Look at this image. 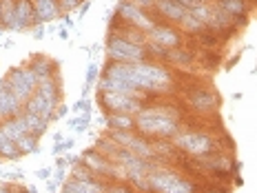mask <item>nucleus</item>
Returning <instances> with one entry per match:
<instances>
[{
    "mask_svg": "<svg viewBox=\"0 0 257 193\" xmlns=\"http://www.w3.org/2000/svg\"><path fill=\"white\" fill-rule=\"evenodd\" d=\"M34 12L38 20H51L58 14V3L56 0H36Z\"/></svg>",
    "mask_w": 257,
    "mask_h": 193,
    "instance_id": "f8f14e48",
    "label": "nucleus"
},
{
    "mask_svg": "<svg viewBox=\"0 0 257 193\" xmlns=\"http://www.w3.org/2000/svg\"><path fill=\"white\" fill-rule=\"evenodd\" d=\"M182 23L186 25V29H189V31H197V29H200V27H202L200 20H197L195 16H189V14H186L184 18H182Z\"/></svg>",
    "mask_w": 257,
    "mask_h": 193,
    "instance_id": "5701e85b",
    "label": "nucleus"
},
{
    "mask_svg": "<svg viewBox=\"0 0 257 193\" xmlns=\"http://www.w3.org/2000/svg\"><path fill=\"white\" fill-rule=\"evenodd\" d=\"M178 147H182L184 151H189L193 155H202L211 151V140L204 133H184V136L178 138Z\"/></svg>",
    "mask_w": 257,
    "mask_h": 193,
    "instance_id": "39448f33",
    "label": "nucleus"
},
{
    "mask_svg": "<svg viewBox=\"0 0 257 193\" xmlns=\"http://www.w3.org/2000/svg\"><path fill=\"white\" fill-rule=\"evenodd\" d=\"M113 138L120 144H124V147H128L136 155H140V158H144V155H151V147H149L144 140H140V138H136V136H128V133L124 131H115L113 133Z\"/></svg>",
    "mask_w": 257,
    "mask_h": 193,
    "instance_id": "0eeeda50",
    "label": "nucleus"
},
{
    "mask_svg": "<svg viewBox=\"0 0 257 193\" xmlns=\"http://www.w3.org/2000/svg\"><path fill=\"white\" fill-rule=\"evenodd\" d=\"M158 7L171 20H182L186 16V7L180 0H158Z\"/></svg>",
    "mask_w": 257,
    "mask_h": 193,
    "instance_id": "9d476101",
    "label": "nucleus"
},
{
    "mask_svg": "<svg viewBox=\"0 0 257 193\" xmlns=\"http://www.w3.org/2000/svg\"><path fill=\"white\" fill-rule=\"evenodd\" d=\"M120 14L124 16V18L128 20V23H133L136 27H140V29H147V31H153V20L149 18L147 14L142 12V9H138L136 5H128V3H124L120 7Z\"/></svg>",
    "mask_w": 257,
    "mask_h": 193,
    "instance_id": "423d86ee",
    "label": "nucleus"
},
{
    "mask_svg": "<svg viewBox=\"0 0 257 193\" xmlns=\"http://www.w3.org/2000/svg\"><path fill=\"white\" fill-rule=\"evenodd\" d=\"M140 3H142V5H149V3H151V0H140Z\"/></svg>",
    "mask_w": 257,
    "mask_h": 193,
    "instance_id": "473e14b6",
    "label": "nucleus"
},
{
    "mask_svg": "<svg viewBox=\"0 0 257 193\" xmlns=\"http://www.w3.org/2000/svg\"><path fill=\"white\" fill-rule=\"evenodd\" d=\"M95 76H98V67H95V62H91L89 69H87V84H84V93H87V89L91 87V84H93Z\"/></svg>",
    "mask_w": 257,
    "mask_h": 193,
    "instance_id": "b1692460",
    "label": "nucleus"
},
{
    "mask_svg": "<svg viewBox=\"0 0 257 193\" xmlns=\"http://www.w3.org/2000/svg\"><path fill=\"white\" fill-rule=\"evenodd\" d=\"M255 71H257V69H255Z\"/></svg>",
    "mask_w": 257,
    "mask_h": 193,
    "instance_id": "72a5a7b5",
    "label": "nucleus"
},
{
    "mask_svg": "<svg viewBox=\"0 0 257 193\" xmlns=\"http://www.w3.org/2000/svg\"><path fill=\"white\" fill-rule=\"evenodd\" d=\"M31 16H34V7H31L27 0H20V3H16V18L9 29H25L27 25L31 23Z\"/></svg>",
    "mask_w": 257,
    "mask_h": 193,
    "instance_id": "6e6552de",
    "label": "nucleus"
},
{
    "mask_svg": "<svg viewBox=\"0 0 257 193\" xmlns=\"http://www.w3.org/2000/svg\"><path fill=\"white\" fill-rule=\"evenodd\" d=\"M109 193H128V191L124 189V186H111Z\"/></svg>",
    "mask_w": 257,
    "mask_h": 193,
    "instance_id": "cd10ccee",
    "label": "nucleus"
},
{
    "mask_svg": "<svg viewBox=\"0 0 257 193\" xmlns=\"http://www.w3.org/2000/svg\"><path fill=\"white\" fill-rule=\"evenodd\" d=\"M69 147H73V142H71V140H67V142H60V144L56 142V153H64V149H69Z\"/></svg>",
    "mask_w": 257,
    "mask_h": 193,
    "instance_id": "bb28decb",
    "label": "nucleus"
},
{
    "mask_svg": "<svg viewBox=\"0 0 257 193\" xmlns=\"http://www.w3.org/2000/svg\"><path fill=\"white\" fill-rule=\"evenodd\" d=\"M25 120H27V125H29L31 136H38V133H42L47 129V120H45V118L34 116V114H29V111L25 114Z\"/></svg>",
    "mask_w": 257,
    "mask_h": 193,
    "instance_id": "f3484780",
    "label": "nucleus"
},
{
    "mask_svg": "<svg viewBox=\"0 0 257 193\" xmlns=\"http://www.w3.org/2000/svg\"><path fill=\"white\" fill-rule=\"evenodd\" d=\"M138 127L144 133H153V136H171L175 133V125L173 118H169L164 111H147L138 118Z\"/></svg>",
    "mask_w": 257,
    "mask_h": 193,
    "instance_id": "f257e3e1",
    "label": "nucleus"
},
{
    "mask_svg": "<svg viewBox=\"0 0 257 193\" xmlns=\"http://www.w3.org/2000/svg\"><path fill=\"white\" fill-rule=\"evenodd\" d=\"M16 144H18V149H23V153H29V151H34V149H36V138L29 133V136L20 138Z\"/></svg>",
    "mask_w": 257,
    "mask_h": 193,
    "instance_id": "4be33fe9",
    "label": "nucleus"
},
{
    "mask_svg": "<svg viewBox=\"0 0 257 193\" xmlns=\"http://www.w3.org/2000/svg\"><path fill=\"white\" fill-rule=\"evenodd\" d=\"M191 103L197 107V109H213L217 103V98L208 91H193L191 93Z\"/></svg>",
    "mask_w": 257,
    "mask_h": 193,
    "instance_id": "ddd939ff",
    "label": "nucleus"
},
{
    "mask_svg": "<svg viewBox=\"0 0 257 193\" xmlns=\"http://www.w3.org/2000/svg\"><path fill=\"white\" fill-rule=\"evenodd\" d=\"M76 111H84V114H89V100H80V103H76V107H73Z\"/></svg>",
    "mask_w": 257,
    "mask_h": 193,
    "instance_id": "a878e982",
    "label": "nucleus"
},
{
    "mask_svg": "<svg viewBox=\"0 0 257 193\" xmlns=\"http://www.w3.org/2000/svg\"><path fill=\"white\" fill-rule=\"evenodd\" d=\"M0 193H9V189L5 184H0Z\"/></svg>",
    "mask_w": 257,
    "mask_h": 193,
    "instance_id": "2f4dec72",
    "label": "nucleus"
},
{
    "mask_svg": "<svg viewBox=\"0 0 257 193\" xmlns=\"http://www.w3.org/2000/svg\"><path fill=\"white\" fill-rule=\"evenodd\" d=\"M84 162H87V167H91L93 171H100V173H113V169L109 167V162L100 158L98 153H87L84 155Z\"/></svg>",
    "mask_w": 257,
    "mask_h": 193,
    "instance_id": "4468645a",
    "label": "nucleus"
},
{
    "mask_svg": "<svg viewBox=\"0 0 257 193\" xmlns=\"http://www.w3.org/2000/svg\"><path fill=\"white\" fill-rule=\"evenodd\" d=\"M62 5H64V7H76L78 0H62Z\"/></svg>",
    "mask_w": 257,
    "mask_h": 193,
    "instance_id": "c756f323",
    "label": "nucleus"
},
{
    "mask_svg": "<svg viewBox=\"0 0 257 193\" xmlns=\"http://www.w3.org/2000/svg\"><path fill=\"white\" fill-rule=\"evenodd\" d=\"M64 111H67V107H60V109H58V114H56V118H62Z\"/></svg>",
    "mask_w": 257,
    "mask_h": 193,
    "instance_id": "7c9ffc66",
    "label": "nucleus"
},
{
    "mask_svg": "<svg viewBox=\"0 0 257 193\" xmlns=\"http://www.w3.org/2000/svg\"><path fill=\"white\" fill-rule=\"evenodd\" d=\"M175 180H178V175H175V173H155L151 178V186H155L160 193H164Z\"/></svg>",
    "mask_w": 257,
    "mask_h": 193,
    "instance_id": "dca6fc26",
    "label": "nucleus"
},
{
    "mask_svg": "<svg viewBox=\"0 0 257 193\" xmlns=\"http://www.w3.org/2000/svg\"><path fill=\"white\" fill-rule=\"evenodd\" d=\"M164 193H191V184H189V182H184V180H180V178H178V180H175L173 184H171Z\"/></svg>",
    "mask_w": 257,
    "mask_h": 193,
    "instance_id": "412c9836",
    "label": "nucleus"
},
{
    "mask_svg": "<svg viewBox=\"0 0 257 193\" xmlns=\"http://www.w3.org/2000/svg\"><path fill=\"white\" fill-rule=\"evenodd\" d=\"M104 103L109 109H115L120 114H131L138 111V98H133V93H122V91H104Z\"/></svg>",
    "mask_w": 257,
    "mask_h": 193,
    "instance_id": "20e7f679",
    "label": "nucleus"
},
{
    "mask_svg": "<svg viewBox=\"0 0 257 193\" xmlns=\"http://www.w3.org/2000/svg\"><path fill=\"white\" fill-rule=\"evenodd\" d=\"M62 193H82V191H80V182H78V180L69 182V184L64 186V191H62Z\"/></svg>",
    "mask_w": 257,
    "mask_h": 193,
    "instance_id": "393cba45",
    "label": "nucleus"
},
{
    "mask_svg": "<svg viewBox=\"0 0 257 193\" xmlns=\"http://www.w3.org/2000/svg\"><path fill=\"white\" fill-rule=\"evenodd\" d=\"M36 84H38V78H36L34 71H29V69H25V71L23 69H16L12 76H9L7 87L18 100H29Z\"/></svg>",
    "mask_w": 257,
    "mask_h": 193,
    "instance_id": "7ed1b4c3",
    "label": "nucleus"
},
{
    "mask_svg": "<svg viewBox=\"0 0 257 193\" xmlns=\"http://www.w3.org/2000/svg\"><path fill=\"white\" fill-rule=\"evenodd\" d=\"M109 58L115 62H126V64H133V62H140L144 58V49L140 45H133L131 40L126 38H111L109 40Z\"/></svg>",
    "mask_w": 257,
    "mask_h": 193,
    "instance_id": "f03ea898",
    "label": "nucleus"
},
{
    "mask_svg": "<svg viewBox=\"0 0 257 193\" xmlns=\"http://www.w3.org/2000/svg\"><path fill=\"white\" fill-rule=\"evenodd\" d=\"M222 12L237 16L239 20H244V3L242 0H222Z\"/></svg>",
    "mask_w": 257,
    "mask_h": 193,
    "instance_id": "a211bd4d",
    "label": "nucleus"
},
{
    "mask_svg": "<svg viewBox=\"0 0 257 193\" xmlns=\"http://www.w3.org/2000/svg\"><path fill=\"white\" fill-rule=\"evenodd\" d=\"M49 175H51L49 169H40V171H38V178H49Z\"/></svg>",
    "mask_w": 257,
    "mask_h": 193,
    "instance_id": "c85d7f7f",
    "label": "nucleus"
},
{
    "mask_svg": "<svg viewBox=\"0 0 257 193\" xmlns=\"http://www.w3.org/2000/svg\"><path fill=\"white\" fill-rule=\"evenodd\" d=\"M20 100L9 91L7 84H0V116H9L18 111Z\"/></svg>",
    "mask_w": 257,
    "mask_h": 193,
    "instance_id": "1a4fd4ad",
    "label": "nucleus"
},
{
    "mask_svg": "<svg viewBox=\"0 0 257 193\" xmlns=\"http://www.w3.org/2000/svg\"><path fill=\"white\" fill-rule=\"evenodd\" d=\"M153 36V45H164V47H175L178 45V34H175L173 29H169V27H153L151 31Z\"/></svg>",
    "mask_w": 257,
    "mask_h": 193,
    "instance_id": "9b49d317",
    "label": "nucleus"
},
{
    "mask_svg": "<svg viewBox=\"0 0 257 193\" xmlns=\"http://www.w3.org/2000/svg\"><path fill=\"white\" fill-rule=\"evenodd\" d=\"M106 125L113 129V131H126V129L133 127V120L128 118V114H115V116L106 118Z\"/></svg>",
    "mask_w": 257,
    "mask_h": 193,
    "instance_id": "2eb2a0df",
    "label": "nucleus"
},
{
    "mask_svg": "<svg viewBox=\"0 0 257 193\" xmlns=\"http://www.w3.org/2000/svg\"><path fill=\"white\" fill-rule=\"evenodd\" d=\"M0 9H3V25L12 27L14 18H16V5L12 0H3V5H0Z\"/></svg>",
    "mask_w": 257,
    "mask_h": 193,
    "instance_id": "6ab92c4d",
    "label": "nucleus"
},
{
    "mask_svg": "<svg viewBox=\"0 0 257 193\" xmlns=\"http://www.w3.org/2000/svg\"><path fill=\"white\" fill-rule=\"evenodd\" d=\"M34 73H36V78L47 80V78H49V73H51V67L47 64V60H38L34 64Z\"/></svg>",
    "mask_w": 257,
    "mask_h": 193,
    "instance_id": "aec40b11",
    "label": "nucleus"
}]
</instances>
